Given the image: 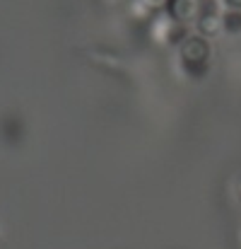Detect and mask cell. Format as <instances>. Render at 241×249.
<instances>
[{
  "label": "cell",
  "mask_w": 241,
  "mask_h": 249,
  "mask_svg": "<svg viewBox=\"0 0 241 249\" xmlns=\"http://www.w3.org/2000/svg\"><path fill=\"white\" fill-rule=\"evenodd\" d=\"M181 58H183V66L191 75H195V78L205 75L208 73V61H210V46H208L205 36H188L183 41Z\"/></svg>",
  "instance_id": "1"
},
{
  "label": "cell",
  "mask_w": 241,
  "mask_h": 249,
  "mask_svg": "<svg viewBox=\"0 0 241 249\" xmlns=\"http://www.w3.org/2000/svg\"><path fill=\"white\" fill-rule=\"evenodd\" d=\"M171 15L178 22H188L198 15V0H171Z\"/></svg>",
  "instance_id": "3"
},
{
  "label": "cell",
  "mask_w": 241,
  "mask_h": 249,
  "mask_svg": "<svg viewBox=\"0 0 241 249\" xmlns=\"http://www.w3.org/2000/svg\"><path fill=\"white\" fill-rule=\"evenodd\" d=\"M198 29L203 36H215L222 29V15L217 10H205L198 19Z\"/></svg>",
  "instance_id": "2"
},
{
  "label": "cell",
  "mask_w": 241,
  "mask_h": 249,
  "mask_svg": "<svg viewBox=\"0 0 241 249\" xmlns=\"http://www.w3.org/2000/svg\"><path fill=\"white\" fill-rule=\"evenodd\" d=\"M239 191H241V184H239Z\"/></svg>",
  "instance_id": "5"
},
{
  "label": "cell",
  "mask_w": 241,
  "mask_h": 249,
  "mask_svg": "<svg viewBox=\"0 0 241 249\" xmlns=\"http://www.w3.org/2000/svg\"><path fill=\"white\" fill-rule=\"evenodd\" d=\"M222 29L229 34H241V10H227L222 15Z\"/></svg>",
  "instance_id": "4"
}]
</instances>
